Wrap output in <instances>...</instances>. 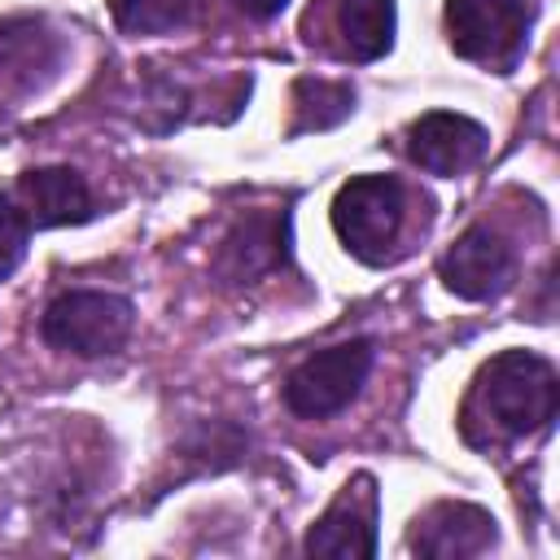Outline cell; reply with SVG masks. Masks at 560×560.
<instances>
[{
  "instance_id": "1",
  "label": "cell",
  "mask_w": 560,
  "mask_h": 560,
  "mask_svg": "<svg viewBox=\"0 0 560 560\" xmlns=\"http://www.w3.org/2000/svg\"><path fill=\"white\" fill-rule=\"evenodd\" d=\"M560 402V381L551 359L534 350H503L472 376L459 407V433L468 446H503L551 424Z\"/></svg>"
},
{
  "instance_id": "2",
  "label": "cell",
  "mask_w": 560,
  "mask_h": 560,
  "mask_svg": "<svg viewBox=\"0 0 560 560\" xmlns=\"http://www.w3.org/2000/svg\"><path fill=\"white\" fill-rule=\"evenodd\" d=\"M538 0H446V39L464 61L508 74L534 31Z\"/></svg>"
},
{
  "instance_id": "3",
  "label": "cell",
  "mask_w": 560,
  "mask_h": 560,
  "mask_svg": "<svg viewBox=\"0 0 560 560\" xmlns=\"http://www.w3.org/2000/svg\"><path fill=\"white\" fill-rule=\"evenodd\" d=\"M402 210H407V192L398 175H354L332 197V232L359 262L376 267L389 258L398 241Z\"/></svg>"
},
{
  "instance_id": "4",
  "label": "cell",
  "mask_w": 560,
  "mask_h": 560,
  "mask_svg": "<svg viewBox=\"0 0 560 560\" xmlns=\"http://www.w3.org/2000/svg\"><path fill=\"white\" fill-rule=\"evenodd\" d=\"M131 319H136V311L122 293L70 289L48 302L39 332L52 350H66L79 359H101V354L122 350V341L131 337Z\"/></svg>"
},
{
  "instance_id": "5",
  "label": "cell",
  "mask_w": 560,
  "mask_h": 560,
  "mask_svg": "<svg viewBox=\"0 0 560 560\" xmlns=\"http://www.w3.org/2000/svg\"><path fill=\"white\" fill-rule=\"evenodd\" d=\"M372 359H376V346L368 337H350V341H337L328 350L306 354L284 376L289 411L302 420H328V416L346 411L359 398V389L372 372Z\"/></svg>"
},
{
  "instance_id": "6",
  "label": "cell",
  "mask_w": 560,
  "mask_h": 560,
  "mask_svg": "<svg viewBox=\"0 0 560 560\" xmlns=\"http://www.w3.org/2000/svg\"><path fill=\"white\" fill-rule=\"evenodd\" d=\"M302 551L328 556V560H372L376 556V481L368 472H354L341 486V494L328 503V512L306 529Z\"/></svg>"
},
{
  "instance_id": "7",
  "label": "cell",
  "mask_w": 560,
  "mask_h": 560,
  "mask_svg": "<svg viewBox=\"0 0 560 560\" xmlns=\"http://www.w3.org/2000/svg\"><path fill=\"white\" fill-rule=\"evenodd\" d=\"M490 149V136L477 118L451 114V109H429L407 127V158L442 179H455L472 171Z\"/></svg>"
},
{
  "instance_id": "8",
  "label": "cell",
  "mask_w": 560,
  "mask_h": 560,
  "mask_svg": "<svg viewBox=\"0 0 560 560\" xmlns=\"http://www.w3.org/2000/svg\"><path fill=\"white\" fill-rule=\"evenodd\" d=\"M494 542H499L494 516L464 499H442L424 508L407 529V547L424 560H468L490 551Z\"/></svg>"
},
{
  "instance_id": "9",
  "label": "cell",
  "mask_w": 560,
  "mask_h": 560,
  "mask_svg": "<svg viewBox=\"0 0 560 560\" xmlns=\"http://www.w3.org/2000/svg\"><path fill=\"white\" fill-rule=\"evenodd\" d=\"M438 271H442V284L455 298H464V302H490V298H499L512 284L516 254H512V245L499 232H490L486 223H472L442 254V267Z\"/></svg>"
},
{
  "instance_id": "10",
  "label": "cell",
  "mask_w": 560,
  "mask_h": 560,
  "mask_svg": "<svg viewBox=\"0 0 560 560\" xmlns=\"http://www.w3.org/2000/svg\"><path fill=\"white\" fill-rule=\"evenodd\" d=\"M289 258V214L280 210H249L241 214L214 254V276L223 284H254L258 276L284 267Z\"/></svg>"
},
{
  "instance_id": "11",
  "label": "cell",
  "mask_w": 560,
  "mask_h": 560,
  "mask_svg": "<svg viewBox=\"0 0 560 560\" xmlns=\"http://www.w3.org/2000/svg\"><path fill=\"white\" fill-rule=\"evenodd\" d=\"M66 57V44L35 18L0 22V79L18 92H39Z\"/></svg>"
},
{
  "instance_id": "12",
  "label": "cell",
  "mask_w": 560,
  "mask_h": 560,
  "mask_svg": "<svg viewBox=\"0 0 560 560\" xmlns=\"http://www.w3.org/2000/svg\"><path fill=\"white\" fill-rule=\"evenodd\" d=\"M22 210L31 219V228H66V223H83L92 219V192L88 179L74 166H39L26 171L18 184Z\"/></svg>"
},
{
  "instance_id": "13",
  "label": "cell",
  "mask_w": 560,
  "mask_h": 560,
  "mask_svg": "<svg viewBox=\"0 0 560 560\" xmlns=\"http://www.w3.org/2000/svg\"><path fill=\"white\" fill-rule=\"evenodd\" d=\"M398 9L394 0H341L337 4V35L350 61H376L394 48Z\"/></svg>"
},
{
  "instance_id": "14",
  "label": "cell",
  "mask_w": 560,
  "mask_h": 560,
  "mask_svg": "<svg viewBox=\"0 0 560 560\" xmlns=\"http://www.w3.org/2000/svg\"><path fill=\"white\" fill-rule=\"evenodd\" d=\"M354 114V88L341 79H298L293 83V122L289 136L306 131H328Z\"/></svg>"
},
{
  "instance_id": "15",
  "label": "cell",
  "mask_w": 560,
  "mask_h": 560,
  "mask_svg": "<svg viewBox=\"0 0 560 560\" xmlns=\"http://www.w3.org/2000/svg\"><path fill=\"white\" fill-rule=\"evenodd\" d=\"M197 0H114V18L127 35H166L188 26Z\"/></svg>"
},
{
  "instance_id": "16",
  "label": "cell",
  "mask_w": 560,
  "mask_h": 560,
  "mask_svg": "<svg viewBox=\"0 0 560 560\" xmlns=\"http://www.w3.org/2000/svg\"><path fill=\"white\" fill-rule=\"evenodd\" d=\"M26 236H31V219L13 197H0V280H9L26 254Z\"/></svg>"
},
{
  "instance_id": "17",
  "label": "cell",
  "mask_w": 560,
  "mask_h": 560,
  "mask_svg": "<svg viewBox=\"0 0 560 560\" xmlns=\"http://www.w3.org/2000/svg\"><path fill=\"white\" fill-rule=\"evenodd\" d=\"M284 4H289V0H236V9H241L245 18H254V22H267V18H276Z\"/></svg>"
}]
</instances>
